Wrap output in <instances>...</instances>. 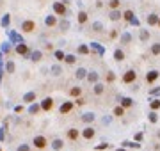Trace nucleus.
Returning a JSON list of instances; mask_svg holds the SVG:
<instances>
[{
  "mask_svg": "<svg viewBox=\"0 0 160 151\" xmlns=\"http://www.w3.org/2000/svg\"><path fill=\"white\" fill-rule=\"evenodd\" d=\"M68 27H70V23H68V20H62V21H60V29H62V30H66Z\"/></svg>",
  "mask_w": 160,
  "mask_h": 151,
  "instance_id": "obj_27",
  "label": "nucleus"
},
{
  "mask_svg": "<svg viewBox=\"0 0 160 151\" xmlns=\"http://www.w3.org/2000/svg\"><path fill=\"white\" fill-rule=\"evenodd\" d=\"M85 77V70H78L77 71V78H84Z\"/></svg>",
  "mask_w": 160,
  "mask_h": 151,
  "instance_id": "obj_28",
  "label": "nucleus"
},
{
  "mask_svg": "<svg viewBox=\"0 0 160 151\" xmlns=\"http://www.w3.org/2000/svg\"><path fill=\"white\" fill-rule=\"evenodd\" d=\"M64 60H66L68 64H73V62H75V57H73V55H66V57H64Z\"/></svg>",
  "mask_w": 160,
  "mask_h": 151,
  "instance_id": "obj_26",
  "label": "nucleus"
},
{
  "mask_svg": "<svg viewBox=\"0 0 160 151\" xmlns=\"http://www.w3.org/2000/svg\"><path fill=\"white\" fill-rule=\"evenodd\" d=\"M119 4H121L119 0H110V2H109V7H110V9H118V7H119Z\"/></svg>",
  "mask_w": 160,
  "mask_h": 151,
  "instance_id": "obj_16",
  "label": "nucleus"
},
{
  "mask_svg": "<svg viewBox=\"0 0 160 151\" xmlns=\"http://www.w3.org/2000/svg\"><path fill=\"white\" fill-rule=\"evenodd\" d=\"M157 78H158V71H150V73L146 75V82H150V84L155 82Z\"/></svg>",
  "mask_w": 160,
  "mask_h": 151,
  "instance_id": "obj_7",
  "label": "nucleus"
},
{
  "mask_svg": "<svg viewBox=\"0 0 160 151\" xmlns=\"http://www.w3.org/2000/svg\"><path fill=\"white\" fill-rule=\"evenodd\" d=\"M123 114H125V109H123V107H116V109H114V116L119 117V116H123Z\"/></svg>",
  "mask_w": 160,
  "mask_h": 151,
  "instance_id": "obj_18",
  "label": "nucleus"
},
{
  "mask_svg": "<svg viewBox=\"0 0 160 151\" xmlns=\"http://www.w3.org/2000/svg\"><path fill=\"white\" fill-rule=\"evenodd\" d=\"M85 21H87V12L80 11V12H78V23H80V25H84Z\"/></svg>",
  "mask_w": 160,
  "mask_h": 151,
  "instance_id": "obj_12",
  "label": "nucleus"
},
{
  "mask_svg": "<svg viewBox=\"0 0 160 151\" xmlns=\"http://www.w3.org/2000/svg\"><path fill=\"white\" fill-rule=\"evenodd\" d=\"M18 151H29V146H20Z\"/></svg>",
  "mask_w": 160,
  "mask_h": 151,
  "instance_id": "obj_35",
  "label": "nucleus"
},
{
  "mask_svg": "<svg viewBox=\"0 0 160 151\" xmlns=\"http://www.w3.org/2000/svg\"><path fill=\"white\" fill-rule=\"evenodd\" d=\"M121 105H123V107H132V100H130V98H123Z\"/></svg>",
  "mask_w": 160,
  "mask_h": 151,
  "instance_id": "obj_22",
  "label": "nucleus"
},
{
  "mask_svg": "<svg viewBox=\"0 0 160 151\" xmlns=\"http://www.w3.org/2000/svg\"><path fill=\"white\" fill-rule=\"evenodd\" d=\"M9 21H11L9 14H5V16H4V20H2V25H4V27H7V25H9Z\"/></svg>",
  "mask_w": 160,
  "mask_h": 151,
  "instance_id": "obj_24",
  "label": "nucleus"
},
{
  "mask_svg": "<svg viewBox=\"0 0 160 151\" xmlns=\"http://www.w3.org/2000/svg\"><path fill=\"white\" fill-rule=\"evenodd\" d=\"M151 53H153V55H158L160 53V43H155V45L151 46Z\"/></svg>",
  "mask_w": 160,
  "mask_h": 151,
  "instance_id": "obj_14",
  "label": "nucleus"
},
{
  "mask_svg": "<svg viewBox=\"0 0 160 151\" xmlns=\"http://www.w3.org/2000/svg\"><path fill=\"white\" fill-rule=\"evenodd\" d=\"M55 57L59 60H64V53H62V52H55Z\"/></svg>",
  "mask_w": 160,
  "mask_h": 151,
  "instance_id": "obj_30",
  "label": "nucleus"
},
{
  "mask_svg": "<svg viewBox=\"0 0 160 151\" xmlns=\"http://www.w3.org/2000/svg\"><path fill=\"white\" fill-rule=\"evenodd\" d=\"M158 27H160V18H158Z\"/></svg>",
  "mask_w": 160,
  "mask_h": 151,
  "instance_id": "obj_40",
  "label": "nucleus"
},
{
  "mask_svg": "<svg viewBox=\"0 0 160 151\" xmlns=\"http://www.w3.org/2000/svg\"><path fill=\"white\" fill-rule=\"evenodd\" d=\"M151 109H153V110L160 109V101H158V100H153V101H151Z\"/></svg>",
  "mask_w": 160,
  "mask_h": 151,
  "instance_id": "obj_23",
  "label": "nucleus"
},
{
  "mask_svg": "<svg viewBox=\"0 0 160 151\" xmlns=\"http://www.w3.org/2000/svg\"><path fill=\"white\" fill-rule=\"evenodd\" d=\"M107 80H109V82L114 80V75H112V73H109V75H107Z\"/></svg>",
  "mask_w": 160,
  "mask_h": 151,
  "instance_id": "obj_36",
  "label": "nucleus"
},
{
  "mask_svg": "<svg viewBox=\"0 0 160 151\" xmlns=\"http://www.w3.org/2000/svg\"><path fill=\"white\" fill-rule=\"evenodd\" d=\"M148 23H150V25H157V23H158V16H157V14H150V16H148Z\"/></svg>",
  "mask_w": 160,
  "mask_h": 151,
  "instance_id": "obj_13",
  "label": "nucleus"
},
{
  "mask_svg": "<svg viewBox=\"0 0 160 151\" xmlns=\"http://www.w3.org/2000/svg\"><path fill=\"white\" fill-rule=\"evenodd\" d=\"M16 52H18L20 55H27V53H29V46H27L25 43H20V45L16 46Z\"/></svg>",
  "mask_w": 160,
  "mask_h": 151,
  "instance_id": "obj_6",
  "label": "nucleus"
},
{
  "mask_svg": "<svg viewBox=\"0 0 160 151\" xmlns=\"http://www.w3.org/2000/svg\"><path fill=\"white\" fill-rule=\"evenodd\" d=\"M60 2H62V4H66V5H68V4H70L71 0H60Z\"/></svg>",
  "mask_w": 160,
  "mask_h": 151,
  "instance_id": "obj_39",
  "label": "nucleus"
},
{
  "mask_svg": "<svg viewBox=\"0 0 160 151\" xmlns=\"http://www.w3.org/2000/svg\"><path fill=\"white\" fill-rule=\"evenodd\" d=\"M34 100V92H29L27 96H25V101H32Z\"/></svg>",
  "mask_w": 160,
  "mask_h": 151,
  "instance_id": "obj_31",
  "label": "nucleus"
},
{
  "mask_svg": "<svg viewBox=\"0 0 160 151\" xmlns=\"http://www.w3.org/2000/svg\"><path fill=\"white\" fill-rule=\"evenodd\" d=\"M53 12L57 14V16H66L68 14V7H66V4H62V2H53Z\"/></svg>",
  "mask_w": 160,
  "mask_h": 151,
  "instance_id": "obj_1",
  "label": "nucleus"
},
{
  "mask_svg": "<svg viewBox=\"0 0 160 151\" xmlns=\"http://www.w3.org/2000/svg\"><path fill=\"white\" fill-rule=\"evenodd\" d=\"M80 92H82V89H80V87H73V89L70 91L71 96H80Z\"/></svg>",
  "mask_w": 160,
  "mask_h": 151,
  "instance_id": "obj_20",
  "label": "nucleus"
},
{
  "mask_svg": "<svg viewBox=\"0 0 160 151\" xmlns=\"http://www.w3.org/2000/svg\"><path fill=\"white\" fill-rule=\"evenodd\" d=\"M53 148H55V149H60V148H62V141H59V139L53 141Z\"/></svg>",
  "mask_w": 160,
  "mask_h": 151,
  "instance_id": "obj_25",
  "label": "nucleus"
},
{
  "mask_svg": "<svg viewBox=\"0 0 160 151\" xmlns=\"http://www.w3.org/2000/svg\"><path fill=\"white\" fill-rule=\"evenodd\" d=\"M21 30L27 32V34L34 32V30H36V21L34 20H23L21 21Z\"/></svg>",
  "mask_w": 160,
  "mask_h": 151,
  "instance_id": "obj_2",
  "label": "nucleus"
},
{
  "mask_svg": "<svg viewBox=\"0 0 160 151\" xmlns=\"http://www.w3.org/2000/svg\"><path fill=\"white\" fill-rule=\"evenodd\" d=\"M123 16H125V20H128V21L133 20V12H132V11H125V12H123Z\"/></svg>",
  "mask_w": 160,
  "mask_h": 151,
  "instance_id": "obj_17",
  "label": "nucleus"
},
{
  "mask_svg": "<svg viewBox=\"0 0 160 151\" xmlns=\"http://www.w3.org/2000/svg\"><path fill=\"white\" fill-rule=\"evenodd\" d=\"M78 130H77V128H71L70 131H68V139H71V141H75V139H78Z\"/></svg>",
  "mask_w": 160,
  "mask_h": 151,
  "instance_id": "obj_9",
  "label": "nucleus"
},
{
  "mask_svg": "<svg viewBox=\"0 0 160 151\" xmlns=\"http://www.w3.org/2000/svg\"><path fill=\"white\" fill-rule=\"evenodd\" d=\"M41 109H43V110H52V109H53V100H52V98H45V100H43V105H41Z\"/></svg>",
  "mask_w": 160,
  "mask_h": 151,
  "instance_id": "obj_5",
  "label": "nucleus"
},
{
  "mask_svg": "<svg viewBox=\"0 0 160 151\" xmlns=\"http://www.w3.org/2000/svg\"><path fill=\"white\" fill-rule=\"evenodd\" d=\"M135 78H137V73H135L133 70H128L125 75H123V82H125V84H132Z\"/></svg>",
  "mask_w": 160,
  "mask_h": 151,
  "instance_id": "obj_4",
  "label": "nucleus"
},
{
  "mask_svg": "<svg viewBox=\"0 0 160 151\" xmlns=\"http://www.w3.org/2000/svg\"><path fill=\"white\" fill-rule=\"evenodd\" d=\"M118 151H125V149H118Z\"/></svg>",
  "mask_w": 160,
  "mask_h": 151,
  "instance_id": "obj_41",
  "label": "nucleus"
},
{
  "mask_svg": "<svg viewBox=\"0 0 160 151\" xmlns=\"http://www.w3.org/2000/svg\"><path fill=\"white\" fill-rule=\"evenodd\" d=\"M148 36H150L148 32H142V34H140V37H142V39H148Z\"/></svg>",
  "mask_w": 160,
  "mask_h": 151,
  "instance_id": "obj_37",
  "label": "nucleus"
},
{
  "mask_svg": "<svg viewBox=\"0 0 160 151\" xmlns=\"http://www.w3.org/2000/svg\"><path fill=\"white\" fill-rule=\"evenodd\" d=\"M41 57H43V55H41V52H34V53H32V60H34V62L41 60Z\"/></svg>",
  "mask_w": 160,
  "mask_h": 151,
  "instance_id": "obj_21",
  "label": "nucleus"
},
{
  "mask_svg": "<svg viewBox=\"0 0 160 151\" xmlns=\"http://www.w3.org/2000/svg\"><path fill=\"white\" fill-rule=\"evenodd\" d=\"M119 18H121V12H119V11L114 9L112 12H110V20H119Z\"/></svg>",
  "mask_w": 160,
  "mask_h": 151,
  "instance_id": "obj_15",
  "label": "nucleus"
},
{
  "mask_svg": "<svg viewBox=\"0 0 160 151\" xmlns=\"http://www.w3.org/2000/svg\"><path fill=\"white\" fill-rule=\"evenodd\" d=\"M82 135H84L85 139H93V137H94V130L89 126V128H85V130H84V133H82Z\"/></svg>",
  "mask_w": 160,
  "mask_h": 151,
  "instance_id": "obj_11",
  "label": "nucleus"
},
{
  "mask_svg": "<svg viewBox=\"0 0 160 151\" xmlns=\"http://www.w3.org/2000/svg\"><path fill=\"white\" fill-rule=\"evenodd\" d=\"M93 119H94L93 114H85V116H84V121H93Z\"/></svg>",
  "mask_w": 160,
  "mask_h": 151,
  "instance_id": "obj_32",
  "label": "nucleus"
},
{
  "mask_svg": "<svg viewBox=\"0 0 160 151\" xmlns=\"http://www.w3.org/2000/svg\"><path fill=\"white\" fill-rule=\"evenodd\" d=\"M71 109H73V103H71V101H66V103L60 107V114H66V112H70Z\"/></svg>",
  "mask_w": 160,
  "mask_h": 151,
  "instance_id": "obj_8",
  "label": "nucleus"
},
{
  "mask_svg": "<svg viewBox=\"0 0 160 151\" xmlns=\"http://www.w3.org/2000/svg\"><path fill=\"white\" fill-rule=\"evenodd\" d=\"M114 57H116V60H123L125 59V53L121 50H116V53H114Z\"/></svg>",
  "mask_w": 160,
  "mask_h": 151,
  "instance_id": "obj_19",
  "label": "nucleus"
},
{
  "mask_svg": "<svg viewBox=\"0 0 160 151\" xmlns=\"http://www.w3.org/2000/svg\"><path fill=\"white\" fill-rule=\"evenodd\" d=\"M94 92H96V94H101V92H103V85H100V84H98V85L94 87Z\"/></svg>",
  "mask_w": 160,
  "mask_h": 151,
  "instance_id": "obj_29",
  "label": "nucleus"
},
{
  "mask_svg": "<svg viewBox=\"0 0 160 151\" xmlns=\"http://www.w3.org/2000/svg\"><path fill=\"white\" fill-rule=\"evenodd\" d=\"M94 29H96L98 32H100V30H101V25H100V23H94Z\"/></svg>",
  "mask_w": 160,
  "mask_h": 151,
  "instance_id": "obj_38",
  "label": "nucleus"
},
{
  "mask_svg": "<svg viewBox=\"0 0 160 151\" xmlns=\"http://www.w3.org/2000/svg\"><path fill=\"white\" fill-rule=\"evenodd\" d=\"M45 23H46V25H48V27H53V25H57V18H55V16H46V20H45Z\"/></svg>",
  "mask_w": 160,
  "mask_h": 151,
  "instance_id": "obj_10",
  "label": "nucleus"
},
{
  "mask_svg": "<svg viewBox=\"0 0 160 151\" xmlns=\"http://www.w3.org/2000/svg\"><path fill=\"white\" fill-rule=\"evenodd\" d=\"M78 52H80V53H87L89 50H87V46H80V48H78Z\"/></svg>",
  "mask_w": 160,
  "mask_h": 151,
  "instance_id": "obj_34",
  "label": "nucleus"
},
{
  "mask_svg": "<svg viewBox=\"0 0 160 151\" xmlns=\"http://www.w3.org/2000/svg\"><path fill=\"white\" fill-rule=\"evenodd\" d=\"M46 144H48L46 137H43V135H36V137H34V146H36L38 149H45Z\"/></svg>",
  "mask_w": 160,
  "mask_h": 151,
  "instance_id": "obj_3",
  "label": "nucleus"
},
{
  "mask_svg": "<svg viewBox=\"0 0 160 151\" xmlns=\"http://www.w3.org/2000/svg\"><path fill=\"white\" fill-rule=\"evenodd\" d=\"M96 78H98V75H96V73H91V75H89V80L91 82H94Z\"/></svg>",
  "mask_w": 160,
  "mask_h": 151,
  "instance_id": "obj_33",
  "label": "nucleus"
}]
</instances>
